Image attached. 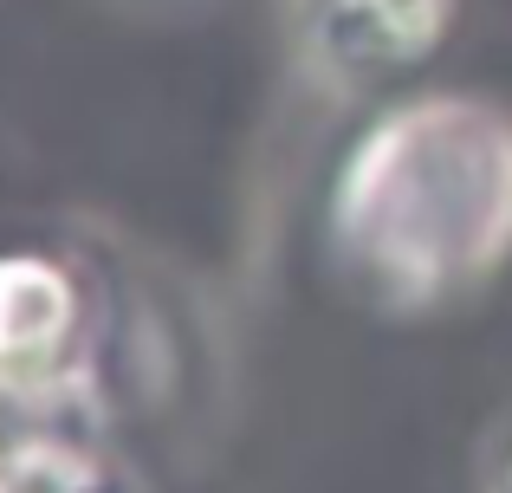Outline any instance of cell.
I'll return each mask as SVG.
<instances>
[{"label": "cell", "mask_w": 512, "mask_h": 493, "mask_svg": "<svg viewBox=\"0 0 512 493\" xmlns=\"http://www.w3.org/2000/svg\"><path fill=\"white\" fill-rule=\"evenodd\" d=\"M325 241L376 312L480 299L512 266V111L467 91L383 104L331 176Z\"/></svg>", "instance_id": "6da1fadb"}, {"label": "cell", "mask_w": 512, "mask_h": 493, "mask_svg": "<svg viewBox=\"0 0 512 493\" xmlns=\"http://www.w3.org/2000/svg\"><path fill=\"white\" fill-rule=\"evenodd\" d=\"M461 0H305L299 46L331 91H376L448 46Z\"/></svg>", "instance_id": "7a4b0ae2"}, {"label": "cell", "mask_w": 512, "mask_h": 493, "mask_svg": "<svg viewBox=\"0 0 512 493\" xmlns=\"http://www.w3.org/2000/svg\"><path fill=\"white\" fill-rule=\"evenodd\" d=\"M78 331V286L46 253H0V370H46Z\"/></svg>", "instance_id": "3957f363"}, {"label": "cell", "mask_w": 512, "mask_h": 493, "mask_svg": "<svg viewBox=\"0 0 512 493\" xmlns=\"http://www.w3.org/2000/svg\"><path fill=\"white\" fill-rule=\"evenodd\" d=\"M487 493H512V442L500 448V461H493V481H487Z\"/></svg>", "instance_id": "277c9868"}]
</instances>
